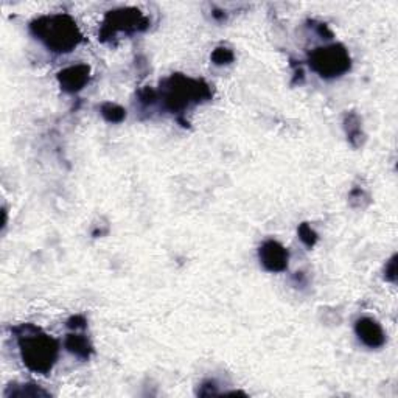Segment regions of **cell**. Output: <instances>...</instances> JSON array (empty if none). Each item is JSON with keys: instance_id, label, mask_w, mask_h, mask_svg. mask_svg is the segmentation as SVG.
<instances>
[{"instance_id": "cell-4", "label": "cell", "mask_w": 398, "mask_h": 398, "mask_svg": "<svg viewBox=\"0 0 398 398\" xmlns=\"http://www.w3.org/2000/svg\"><path fill=\"white\" fill-rule=\"evenodd\" d=\"M260 258L271 271H280L288 263V254L275 241H268L260 251Z\"/></svg>"}, {"instance_id": "cell-6", "label": "cell", "mask_w": 398, "mask_h": 398, "mask_svg": "<svg viewBox=\"0 0 398 398\" xmlns=\"http://www.w3.org/2000/svg\"><path fill=\"white\" fill-rule=\"evenodd\" d=\"M87 74H89V70L84 66L70 67L61 74V83L66 86L64 89L67 91H78L81 89V86L86 83L87 76H89Z\"/></svg>"}, {"instance_id": "cell-1", "label": "cell", "mask_w": 398, "mask_h": 398, "mask_svg": "<svg viewBox=\"0 0 398 398\" xmlns=\"http://www.w3.org/2000/svg\"><path fill=\"white\" fill-rule=\"evenodd\" d=\"M19 346L23 363L28 365V369L38 373L49 372L57 360L58 344L47 334L27 331L25 334H21Z\"/></svg>"}, {"instance_id": "cell-5", "label": "cell", "mask_w": 398, "mask_h": 398, "mask_svg": "<svg viewBox=\"0 0 398 398\" xmlns=\"http://www.w3.org/2000/svg\"><path fill=\"white\" fill-rule=\"evenodd\" d=\"M356 333L360 339L370 347H378L383 344V330L372 319H361L356 324Z\"/></svg>"}, {"instance_id": "cell-2", "label": "cell", "mask_w": 398, "mask_h": 398, "mask_svg": "<svg viewBox=\"0 0 398 398\" xmlns=\"http://www.w3.org/2000/svg\"><path fill=\"white\" fill-rule=\"evenodd\" d=\"M67 18H50L47 22L39 21L38 35L41 36L45 44L57 52H70L69 49L76 45V27L75 23L67 22Z\"/></svg>"}, {"instance_id": "cell-3", "label": "cell", "mask_w": 398, "mask_h": 398, "mask_svg": "<svg viewBox=\"0 0 398 398\" xmlns=\"http://www.w3.org/2000/svg\"><path fill=\"white\" fill-rule=\"evenodd\" d=\"M313 67L324 76H334L346 72L348 67V57L344 50L338 49L336 45L329 49H319L313 53Z\"/></svg>"}, {"instance_id": "cell-7", "label": "cell", "mask_w": 398, "mask_h": 398, "mask_svg": "<svg viewBox=\"0 0 398 398\" xmlns=\"http://www.w3.org/2000/svg\"><path fill=\"white\" fill-rule=\"evenodd\" d=\"M67 347L72 350V352L79 356L89 355V346H87V342L79 336H70V339L67 341Z\"/></svg>"}]
</instances>
